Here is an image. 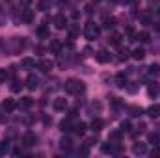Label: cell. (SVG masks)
Instances as JSON below:
<instances>
[{
    "instance_id": "37",
    "label": "cell",
    "mask_w": 160,
    "mask_h": 158,
    "mask_svg": "<svg viewBox=\"0 0 160 158\" xmlns=\"http://www.w3.org/2000/svg\"><path fill=\"white\" fill-rule=\"evenodd\" d=\"M153 156H160V149H153Z\"/></svg>"
},
{
    "instance_id": "10",
    "label": "cell",
    "mask_w": 160,
    "mask_h": 158,
    "mask_svg": "<svg viewBox=\"0 0 160 158\" xmlns=\"http://www.w3.org/2000/svg\"><path fill=\"white\" fill-rule=\"evenodd\" d=\"M2 108H4L6 112H13V110L17 108V102H15L13 99H6V101L2 102Z\"/></svg>"
},
{
    "instance_id": "26",
    "label": "cell",
    "mask_w": 160,
    "mask_h": 158,
    "mask_svg": "<svg viewBox=\"0 0 160 158\" xmlns=\"http://www.w3.org/2000/svg\"><path fill=\"white\" fill-rule=\"evenodd\" d=\"M9 151V141H0V155H6Z\"/></svg>"
},
{
    "instance_id": "20",
    "label": "cell",
    "mask_w": 160,
    "mask_h": 158,
    "mask_svg": "<svg viewBox=\"0 0 160 158\" xmlns=\"http://www.w3.org/2000/svg\"><path fill=\"white\" fill-rule=\"evenodd\" d=\"M136 39L142 41V43H149V41H151V36H149V32H140V34L136 36Z\"/></svg>"
},
{
    "instance_id": "15",
    "label": "cell",
    "mask_w": 160,
    "mask_h": 158,
    "mask_svg": "<svg viewBox=\"0 0 160 158\" xmlns=\"http://www.w3.org/2000/svg\"><path fill=\"white\" fill-rule=\"evenodd\" d=\"M22 21L24 22H32L34 21V11L32 9H22Z\"/></svg>"
},
{
    "instance_id": "1",
    "label": "cell",
    "mask_w": 160,
    "mask_h": 158,
    "mask_svg": "<svg viewBox=\"0 0 160 158\" xmlns=\"http://www.w3.org/2000/svg\"><path fill=\"white\" fill-rule=\"evenodd\" d=\"M65 91H67L69 95H78V93L84 91V84L77 78H71V80L65 82Z\"/></svg>"
},
{
    "instance_id": "4",
    "label": "cell",
    "mask_w": 160,
    "mask_h": 158,
    "mask_svg": "<svg viewBox=\"0 0 160 158\" xmlns=\"http://www.w3.org/2000/svg\"><path fill=\"white\" fill-rule=\"evenodd\" d=\"M65 26H67V19H65V15H62V13L56 15V17H54V28H56V30H63Z\"/></svg>"
},
{
    "instance_id": "24",
    "label": "cell",
    "mask_w": 160,
    "mask_h": 158,
    "mask_svg": "<svg viewBox=\"0 0 160 158\" xmlns=\"http://www.w3.org/2000/svg\"><path fill=\"white\" fill-rule=\"evenodd\" d=\"M60 130H63V132H69V130H71V123H69V119H63V121L60 123Z\"/></svg>"
},
{
    "instance_id": "5",
    "label": "cell",
    "mask_w": 160,
    "mask_h": 158,
    "mask_svg": "<svg viewBox=\"0 0 160 158\" xmlns=\"http://www.w3.org/2000/svg\"><path fill=\"white\" fill-rule=\"evenodd\" d=\"M52 106H54V110H56V112H63V110L67 108V99H63V97H58V99H54Z\"/></svg>"
},
{
    "instance_id": "6",
    "label": "cell",
    "mask_w": 160,
    "mask_h": 158,
    "mask_svg": "<svg viewBox=\"0 0 160 158\" xmlns=\"http://www.w3.org/2000/svg\"><path fill=\"white\" fill-rule=\"evenodd\" d=\"M110 60H112V56H110V52H108V50H104V48H102V50H99V52H97V62H99V63H108Z\"/></svg>"
},
{
    "instance_id": "12",
    "label": "cell",
    "mask_w": 160,
    "mask_h": 158,
    "mask_svg": "<svg viewBox=\"0 0 160 158\" xmlns=\"http://www.w3.org/2000/svg\"><path fill=\"white\" fill-rule=\"evenodd\" d=\"M147 114H149L151 117H160V104H153V106H149V108H147Z\"/></svg>"
},
{
    "instance_id": "23",
    "label": "cell",
    "mask_w": 160,
    "mask_h": 158,
    "mask_svg": "<svg viewBox=\"0 0 160 158\" xmlns=\"http://www.w3.org/2000/svg\"><path fill=\"white\" fill-rule=\"evenodd\" d=\"M143 114V110L140 108V106H130V116H134V117H140Z\"/></svg>"
},
{
    "instance_id": "17",
    "label": "cell",
    "mask_w": 160,
    "mask_h": 158,
    "mask_svg": "<svg viewBox=\"0 0 160 158\" xmlns=\"http://www.w3.org/2000/svg\"><path fill=\"white\" fill-rule=\"evenodd\" d=\"M21 65H22L24 69H32V67H36V60H32V58H24V60L21 62Z\"/></svg>"
},
{
    "instance_id": "38",
    "label": "cell",
    "mask_w": 160,
    "mask_h": 158,
    "mask_svg": "<svg viewBox=\"0 0 160 158\" xmlns=\"http://www.w3.org/2000/svg\"><path fill=\"white\" fill-rule=\"evenodd\" d=\"M21 2H22V4H24V6H28V4H30V2H32V0H21Z\"/></svg>"
},
{
    "instance_id": "21",
    "label": "cell",
    "mask_w": 160,
    "mask_h": 158,
    "mask_svg": "<svg viewBox=\"0 0 160 158\" xmlns=\"http://www.w3.org/2000/svg\"><path fill=\"white\" fill-rule=\"evenodd\" d=\"M147 93H149V97H155L157 93H158V86L153 82V84H149V87H147Z\"/></svg>"
},
{
    "instance_id": "29",
    "label": "cell",
    "mask_w": 160,
    "mask_h": 158,
    "mask_svg": "<svg viewBox=\"0 0 160 158\" xmlns=\"http://www.w3.org/2000/svg\"><path fill=\"white\" fill-rule=\"evenodd\" d=\"M119 130H121V132H128V130H130V121H123Z\"/></svg>"
},
{
    "instance_id": "27",
    "label": "cell",
    "mask_w": 160,
    "mask_h": 158,
    "mask_svg": "<svg viewBox=\"0 0 160 158\" xmlns=\"http://www.w3.org/2000/svg\"><path fill=\"white\" fill-rule=\"evenodd\" d=\"M119 138H121V130H114L110 134V141H119Z\"/></svg>"
},
{
    "instance_id": "14",
    "label": "cell",
    "mask_w": 160,
    "mask_h": 158,
    "mask_svg": "<svg viewBox=\"0 0 160 158\" xmlns=\"http://www.w3.org/2000/svg\"><path fill=\"white\" fill-rule=\"evenodd\" d=\"M86 128H88V125H86L84 121H80V123L75 125V132H77L78 136H84V134H86Z\"/></svg>"
},
{
    "instance_id": "3",
    "label": "cell",
    "mask_w": 160,
    "mask_h": 158,
    "mask_svg": "<svg viewBox=\"0 0 160 158\" xmlns=\"http://www.w3.org/2000/svg\"><path fill=\"white\" fill-rule=\"evenodd\" d=\"M38 143V136L34 134V132H26L24 136H22V145L24 147H34Z\"/></svg>"
},
{
    "instance_id": "28",
    "label": "cell",
    "mask_w": 160,
    "mask_h": 158,
    "mask_svg": "<svg viewBox=\"0 0 160 158\" xmlns=\"http://www.w3.org/2000/svg\"><path fill=\"white\" fill-rule=\"evenodd\" d=\"M77 34H78V26H71V28H69V37H71V39H75V37H77Z\"/></svg>"
},
{
    "instance_id": "18",
    "label": "cell",
    "mask_w": 160,
    "mask_h": 158,
    "mask_svg": "<svg viewBox=\"0 0 160 158\" xmlns=\"http://www.w3.org/2000/svg\"><path fill=\"white\" fill-rule=\"evenodd\" d=\"M116 86H118V87H125V86H127V77H125L123 73H119V75L116 77Z\"/></svg>"
},
{
    "instance_id": "39",
    "label": "cell",
    "mask_w": 160,
    "mask_h": 158,
    "mask_svg": "<svg viewBox=\"0 0 160 158\" xmlns=\"http://www.w3.org/2000/svg\"><path fill=\"white\" fill-rule=\"evenodd\" d=\"M118 2H119V4H128L130 0H118Z\"/></svg>"
},
{
    "instance_id": "7",
    "label": "cell",
    "mask_w": 160,
    "mask_h": 158,
    "mask_svg": "<svg viewBox=\"0 0 160 158\" xmlns=\"http://www.w3.org/2000/svg\"><path fill=\"white\" fill-rule=\"evenodd\" d=\"M32 104H34V99H32V97H22L17 106H19L21 110H28V108H32Z\"/></svg>"
},
{
    "instance_id": "16",
    "label": "cell",
    "mask_w": 160,
    "mask_h": 158,
    "mask_svg": "<svg viewBox=\"0 0 160 158\" xmlns=\"http://www.w3.org/2000/svg\"><path fill=\"white\" fill-rule=\"evenodd\" d=\"M147 75H149V77H157V75H160V65L158 63H153V65L147 69Z\"/></svg>"
},
{
    "instance_id": "31",
    "label": "cell",
    "mask_w": 160,
    "mask_h": 158,
    "mask_svg": "<svg viewBox=\"0 0 160 158\" xmlns=\"http://www.w3.org/2000/svg\"><path fill=\"white\" fill-rule=\"evenodd\" d=\"M114 24H116V21L114 19H104V28H114Z\"/></svg>"
},
{
    "instance_id": "35",
    "label": "cell",
    "mask_w": 160,
    "mask_h": 158,
    "mask_svg": "<svg viewBox=\"0 0 160 158\" xmlns=\"http://www.w3.org/2000/svg\"><path fill=\"white\" fill-rule=\"evenodd\" d=\"M95 143H97V138H89V140L86 141V145H88V147H91V145H95Z\"/></svg>"
},
{
    "instance_id": "34",
    "label": "cell",
    "mask_w": 160,
    "mask_h": 158,
    "mask_svg": "<svg viewBox=\"0 0 160 158\" xmlns=\"http://www.w3.org/2000/svg\"><path fill=\"white\" fill-rule=\"evenodd\" d=\"M6 78H8V71L6 69H0V84H4Z\"/></svg>"
},
{
    "instance_id": "8",
    "label": "cell",
    "mask_w": 160,
    "mask_h": 158,
    "mask_svg": "<svg viewBox=\"0 0 160 158\" xmlns=\"http://www.w3.org/2000/svg\"><path fill=\"white\" fill-rule=\"evenodd\" d=\"M38 67H39L43 73H50V71H52V67H54V63H52L50 60H41L39 63H38Z\"/></svg>"
},
{
    "instance_id": "13",
    "label": "cell",
    "mask_w": 160,
    "mask_h": 158,
    "mask_svg": "<svg viewBox=\"0 0 160 158\" xmlns=\"http://www.w3.org/2000/svg\"><path fill=\"white\" fill-rule=\"evenodd\" d=\"M132 58H134V60H143V58H145V50H143L142 47L134 48V50H132Z\"/></svg>"
},
{
    "instance_id": "9",
    "label": "cell",
    "mask_w": 160,
    "mask_h": 158,
    "mask_svg": "<svg viewBox=\"0 0 160 158\" xmlns=\"http://www.w3.org/2000/svg\"><path fill=\"white\" fill-rule=\"evenodd\" d=\"M38 86H39V78H38L36 75H30V77L26 78V87H28V89H32V91H34Z\"/></svg>"
},
{
    "instance_id": "22",
    "label": "cell",
    "mask_w": 160,
    "mask_h": 158,
    "mask_svg": "<svg viewBox=\"0 0 160 158\" xmlns=\"http://www.w3.org/2000/svg\"><path fill=\"white\" fill-rule=\"evenodd\" d=\"M71 143H73V141H71L69 138H62L60 147H62V149H65V151H69V149H71Z\"/></svg>"
},
{
    "instance_id": "36",
    "label": "cell",
    "mask_w": 160,
    "mask_h": 158,
    "mask_svg": "<svg viewBox=\"0 0 160 158\" xmlns=\"http://www.w3.org/2000/svg\"><path fill=\"white\" fill-rule=\"evenodd\" d=\"M39 7H41V9H47V7H48V0H41Z\"/></svg>"
},
{
    "instance_id": "19",
    "label": "cell",
    "mask_w": 160,
    "mask_h": 158,
    "mask_svg": "<svg viewBox=\"0 0 160 158\" xmlns=\"http://www.w3.org/2000/svg\"><path fill=\"white\" fill-rule=\"evenodd\" d=\"M102 125H104V123H102L101 119H93V121H91V130H93V132H99V130L102 128Z\"/></svg>"
},
{
    "instance_id": "30",
    "label": "cell",
    "mask_w": 160,
    "mask_h": 158,
    "mask_svg": "<svg viewBox=\"0 0 160 158\" xmlns=\"http://www.w3.org/2000/svg\"><path fill=\"white\" fill-rule=\"evenodd\" d=\"M119 39H121L119 34H112V36H110V43H112V45H119Z\"/></svg>"
},
{
    "instance_id": "2",
    "label": "cell",
    "mask_w": 160,
    "mask_h": 158,
    "mask_svg": "<svg viewBox=\"0 0 160 158\" xmlns=\"http://www.w3.org/2000/svg\"><path fill=\"white\" fill-rule=\"evenodd\" d=\"M84 36L88 37L89 41H93V39H99V36H101V30H99V26L95 24V22H88L86 24V28H84Z\"/></svg>"
},
{
    "instance_id": "32",
    "label": "cell",
    "mask_w": 160,
    "mask_h": 158,
    "mask_svg": "<svg viewBox=\"0 0 160 158\" xmlns=\"http://www.w3.org/2000/svg\"><path fill=\"white\" fill-rule=\"evenodd\" d=\"M147 140H149V143H153V145H157V143H158V136H157V134H149V136H147Z\"/></svg>"
},
{
    "instance_id": "40",
    "label": "cell",
    "mask_w": 160,
    "mask_h": 158,
    "mask_svg": "<svg viewBox=\"0 0 160 158\" xmlns=\"http://www.w3.org/2000/svg\"><path fill=\"white\" fill-rule=\"evenodd\" d=\"M93 2H101V0H93Z\"/></svg>"
},
{
    "instance_id": "11",
    "label": "cell",
    "mask_w": 160,
    "mask_h": 158,
    "mask_svg": "<svg viewBox=\"0 0 160 158\" xmlns=\"http://www.w3.org/2000/svg\"><path fill=\"white\" fill-rule=\"evenodd\" d=\"M132 153H134V155H145V153H147V145H145V143H134Z\"/></svg>"
},
{
    "instance_id": "25",
    "label": "cell",
    "mask_w": 160,
    "mask_h": 158,
    "mask_svg": "<svg viewBox=\"0 0 160 158\" xmlns=\"http://www.w3.org/2000/svg\"><path fill=\"white\" fill-rule=\"evenodd\" d=\"M21 89H22V84H21L19 80H15V82L11 84V91H13V93H19Z\"/></svg>"
},
{
    "instance_id": "33",
    "label": "cell",
    "mask_w": 160,
    "mask_h": 158,
    "mask_svg": "<svg viewBox=\"0 0 160 158\" xmlns=\"http://www.w3.org/2000/svg\"><path fill=\"white\" fill-rule=\"evenodd\" d=\"M128 58V50L127 48H119V60L123 62V60H127Z\"/></svg>"
}]
</instances>
